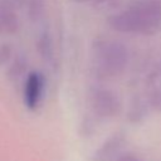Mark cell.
<instances>
[{"instance_id":"1","label":"cell","mask_w":161,"mask_h":161,"mask_svg":"<svg viewBox=\"0 0 161 161\" xmlns=\"http://www.w3.org/2000/svg\"><path fill=\"white\" fill-rule=\"evenodd\" d=\"M112 30L123 34L152 35L161 28V0H140L108 18Z\"/></svg>"},{"instance_id":"2","label":"cell","mask_w":161,"mask_h":161,"mask_svg":"<svg viewBox=\"0 0 161 161\" xmlns=\"http://www.w3.org/2000/svg\"><path fill=\"white\" fill-rule=\"evenodd\" d=\"M130 53L127 47L118 40L99 38L92 45V67L99 79L119 77L127 68Z\"/></svg>"},{"instance_id":"3","label":"cell","mask_w":161,"mask_h":161,"mask_svg":"<svg viewBox=\"0 0 161 161\" xmlns=\"http://www.w3.org/2000/svg\"><path fill=\"white\" fill-rule=\"evenodd\" d=\"M89 101L93 113L99 118H113L119 114L122 108L118 94L107 87L93 88L89 96Z\"/></svg>"},{"instance_id":"4","label":"cell","mask_w":161,"mask_h":161,"mask_svg":"<svg viewBox=\"0 0 161 161\" xmlns=\"http://www.w3.org/2000/svg\"><path fill=\"white\" fill-rule=\"evenodd\" d=\"M44 87H45V78L43 73L38 70H33L26 74L23 87V102L28 109L35 111L40 106L43 99Z\"/></svg>"},{"instance_id":"5","label":"cell","mask_w":161,"mask_h":161,"mask_svg":"<svg viewBox=\"0 0 161 161\" xmlns=\"http://www.w3.org/2000/svg\"><path fill=\"white\" fill-rule=\"evenodd\" d=\"M0 26L3 33L13 35L20 28L16 8L9 0H0Z\"/></svg>"},{"instance_id":"6","label":"cell","mask_w":161,"mask_h":161,"mask_svg":"<svg viewBox=\"0 0 161 161\" xmlns=\"http://www.w3.org/2000/svg\"><path fill=\"white\" fill-rule=\"evenodd\" d=\"M125 136L126 135L122 133V132H117V133L112 135L96 151L93 160L94 161H109V160H112L118 153V151L121 150V147L123 146L125 140H126Z\"/></svg>"},{"instance_id":"7","label":"cell","mask_w":161,"mask_h":161,"mask_svg":"<svg viewBox=\"0 0 161 161\" xmlns=\"http://www.w3.org/2000/svg\"><path fill=\"white\" fill-rule=\"evenodd\" d=\"M148 92H147V104L156 112H161V79L152 72L147 79Z\"/></svg>"},{"instance_id":"8","label":"cell","mask_w":161,"mask_h":161,"mask_svg":"<svg viewBox=\"0 0 161 161\" xmlns=\"http://www.w3.org/2000/svg\"><path fill=\"white\" fill-rule=\"evenodd\" d=\"M26 68H28V58H26V55L23 54V53L14 54V57L10 60V64L8 67V70H6L8 79H10L13 82L19 80L20 78H23L25 75Z\"/></svg>"},{"instance_id":"9","label":"cell","mask_w":161,"mask_h":161,"mask_svg":"<svg viewBox=\"0 0 161 161\" xmlns=\"http://www.w3.org/2000/svg\"><path fill=\"white\" fill-rule=\"evenodd\" d=\"M36 50L44 62H52L54 58V47L52 36L48 31L42 33L36 39Z\"/></svg>"},{"instance_id":"10","label":"cell","mask_w":161,"mask_h":161,"mask_svg":"<svg viewBox=\"0 0 161 161\" xmlns=\"http://www.w3.org/2000/svg\"><path fill=\"white\" fill-rule=\"evenodd\" d=\"M45 11V3L44 0H29L26 4V14L28 19L31 23H38Z\"/></svg>"},{"instance_id":"11","label":"cell","mask_w":161,"mask_h":161,"mask_svg":"<svg viewBox=\"0 0 161 161\" xmlns=\"http://www.w3.org/2000/svg\"><path fill=\"white\" fill-rule=\"evenodd\" d=\"M146 103L147 102H143L140 98L133 99V102L131 103L130 111H128V118H130L131 122H138L140 119H142L145 117Z\"/></svg>"},{"instance_id":"12","label":"cell","mask_w":161,"mask_h":161,"mask_svg":"<svg viewBox=\"0 0 161 161\" xmlns=\"http://www.w3.org/2000/svg\"><path fill=\"white\" fill-rule=\"evenodd\" d=\"M14 57V50L10 43H0V67L10 63Z\"/></svg>"},{"instance_id":"13","label":"cell","mask_w":161,"mask_h":161,"mask_svg":"<svg viewBox=\"0 0 161 161\" xmlns=\"http://www.w3.org/2000/svg\"><path fill=\"white\" fill-rule=\"evenodd\" d=\"M116 161H141V160L133 153H125V155L118 156Z\"/></svg>"},{"instance_id":"14","label":"cell","mask_w":161,"mask_h":161,"mask_svg":"<svg viewBox=\"0 0 161 161\" xmlns=\"http://www.w3.org/2000/svg\"><path fill=\"white\" fill-rule=\"evenodd\" d=\"M16 9H19V8H24V6H26V4H28V1L29 0H9Z\"/></svg>"},{"instance_id":"15","label":"cell","mask_w":161,"mask_h":161,"mask_svg":"<svg viewBox=\"0 0 161 161\" xmlns=\"http://www.w3.org/2000/svg\"><path fill=\"white\" fill-rule=\"evenodd\" d=\"M153 72H155V73H156V75H157V77H158V78L161 79V62L158 63V65H157V68H156V69H155Z\"/></svg>"},{"instance_id":"16","label":"cell","mask_w":161,"mask_h":161,"mask_svg":"<svg viewBox=\"0 0 161 161\" xmlns=\"http://www.w3.org/2000/svg\"><path fill=\"white\" fill-rule=\"evenodd\" d=\"M92 1H93V4H97V5H99V4L107 3V1H109V0H92Z\"/></svg>"},{"instance_id":"17","label":"cell","mask_w":161,"mask_h":161,"mask_svg":"<svg viewBox=\"0 0 161 161\" xmlns=\"http://www.w3.org/2000/svg\"><path fill=\"white\" fill-rule=\"evenodd\" d=\"M74 3H78V4H82V3H86V1H92V0H72Z\"/></svg>"},{"instance_id":"18","label":"cell","mask_w":161,"mask_h":161,"mask_svg":"<svg viewBox=\"0 0 161 161\" xmlns=\"http://www.w3.org/2000/svg\"><path fill=\"white\" fill-rule=\"evenodd\" d=\"M1 33H3V30H1V26H0V34H1Z\"/></svg>"}]
</instances>
